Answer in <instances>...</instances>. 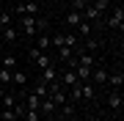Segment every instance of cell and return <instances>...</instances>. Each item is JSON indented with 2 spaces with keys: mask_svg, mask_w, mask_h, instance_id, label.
I'll return each instance as SVG.
<instances>
[{
  "mask_svg": "<svg viewBox=\"0 0 124 121\" xmlns=\"http://www.w3.org/2000/svg\"><path fill=\"white\" fill-rule=\"evenodd\" d=\"M50 44L53 47H72V50H77V36L75 33H58V36L50 39Z\"/></svg>",
  "mask_w": 124,
  "mask_h": 121,
  "instance_id": "6da1fadb",
  "label": "cell"
},
{
  "mask_svg": "<svg viewBox=\"0 0 124 121\" xmlns=\"http://www.w3.org/2000/svg\"><path fill=\"white\" fill-rule=\"evenodd\" d=\"M19 28H22V33L25 36H31V39H36L39 36V30H36V17H19Z\"/></svg>",
  "mask_w": 124,
  "mask_h": 121,
  "instance_id": "7a4b0ae2",
  "label": "cell"
},
{
  "mask_svg": "<svg viewBox=\"0 0 124 121\" xmlns=\"http://www.w3.org/2000/svg\"><path fill=\"white\" fill-rule=\"evenodd\" d=\"M14 14H22V17H25V14H28V17H39V3H33V0H31V3H19L17 8H14Z\"/></svg>",
  "mask_w": 124,
  "mask_h": 121,
  "instance_id": "3957f363",
  "label": "cell"
},
{
  "mask_svg": "<svg viewBox=\"0 0 124 121\" xmlns=\"http://www.w3.org/2000/svg\"><path fill=\"white\" fill-rule=\"evenodd\" d=\"M121 25H124V8H121V6H116L113 17H108V28H113V30H121Z\"/></svg>",
  "mask_w": 124,
  "mask_h": 121,
  "instance_id": "277c9868",
  "label": "cell"
},
{
  "mask_svg": "<svg viewBox=\"0 0 124 121\" xmlns=\"http://www.w3.org/2000/svg\"><path fill=\"white\" fill-rule=\"evenodd\" d=\"M91 83H97V85L108 83V69L105 66H91Z\"/></svg>",
  "mask_w": 124,
  "mask_h": 121,
  "instance_id": "5b68a950",
  "label": "cell"
},
{
  "mask_svg": "<svg viewBox=\"0 0 124 121\" xmlns=\"http://www.w3.org/2000/svg\"><path fill=\"white\" fill-rule=\"evenodd\" d=\"M55 110H58V105H55L50 96H44V99H41V105H39V113H41V116H53Z\"/></svg>",
  "mask_w": 124,
  "mask_h": 121,
  "instance_id": "8992f818",
  "label": "cell"
},
{
  "mask_svg": "<svg viewBox=\"0 0 124 121\" xmlns=\"http://www.w3.org/2000/svg\"><path fill=\"white\" fill-rule=\"evenodd\" d=\"M39 80H41V83H53V80H58V69H55V63H53V66H47V69H41Z\"/></svg>",
  "mask_w": 124,
  "mask_h": 121,
  "instance_id": "52a82bcc",
  "label": "cell"
},
{
  "mask_svg": "<svg viewBox=\"0 0 124 121\" xmlns=\"http://www.w3.org/2000/svg\"><path fill=\"white\" fill-rule=\"evenodd\" d=\"M121 83H124V74H121V72H116V74H108V85H110L113 91H119V88H121Z\"/></svg>",
  "mask_w": 124,
  "mask_h": 121,
  "instance_id": "ba28073f",
  "label": "cell"
},
{
  "mask_svg": "<svg viewBox=\"0 0 124 121\" xmlns=\"http://www.w3.org/2000/svg\"><path fill=\"white\" fill-rule=\"evenodd\" d=\"M80 22H83V14H80V11H69L66 14V25L69 28H77Z\"/></svg>",
  "mask_w": 124,
  "mask_h": 121,
  "instance_id": "9c48e42d",
  "label": "cell"
},
{
  "mask_svg": "<svg viewBox=\"0 0 124 121\" xmlns=\"http://www.w3.org/2000/svg\"><path fill=\"white\" fill-rule=\"evenodd\" d=\"M108 105H110L113 110H121V94H119V91H110V96H108Z\"/></svg>",
  "mask_w": 124,
  "mask_h": 121,
  "instance_id": "30bf717a",
  "label": "cell"
},
{
  "mask_svg": "<svg viewBox=\"0 0 124 121\" xmlns=\"http://www.w3.org/2000/svg\"><path fill=\"white\" fill-rule=\"evenodd\" d=\"M11 83H19V85H25V83H28V74L22 72V69H11Z\"/></svg>",
  "mask_w": 124,
  "mask_h": 121,
  "instance_id": "8fae6325",
  "label": "cell"
},
{
  "mask_svg": "<svg viewBox=\"0 0 124 121\" xmlns=\"http://www.w3.org/2000/svg\"><path fill=\"white\" fill-rule=\"evenodd\" d=\"M58 58H61V61H72V58H75V50H72V47H58Z\"/></svg>",
  "mask_w": 124,
  "mask_h": 121,
  "instance_id": "7c38bea8",
  "label": "cell"
},
{
  "mask_svg": "<svg viewBox=\"0 0 124 121\" xmlns=\"http://www.w3.org/2000/svg\"><path fill=\"white\" fill-rule=\"evenodd\" d=\"M33 63H36V66H39V69H47V66H53V58H50L47 52H41V55H39V58H36Z\"/></svg>",
  "mask_w": 124,
  "mask_h": 121,
  "instance_id": "4fadbf2b",
  "label": "cell"
},
{
  "mask_svg": "<svg viewBox=\"0 0 124 121\" xmlns=\"http://www.w3.org/2000/svg\"><path fill=\"white\" fill-rule=\"evenodd\" d=\"M36 39H39V41H36V47H39L41 52H47V50H50V36H47V33H39Z\"/></svg>",
  "mask_w": 124,
  "mask_h": 121,
  "instance_id": "5bb4252c",
  "label": "cell"
},
{
  "mask_svg": "<svg viewBox=\"0 0 124 121\" xmlns=\"http://www.w3.org/2000/svg\"><path fill=\"white\" fill-rule=\"evenodd\" d=\"M77 33H80V36H85V39H91V22H88V19H83V22L77 25Z\"/></svg>",
  "mask_w": 124,
  "mask_h": 121,
  "instance_id": "9a60e30c",
  "label": "cell"
},
{
  "mask_svg": "<svg viewBox=\"0 0 124 121\" xmlns=\"http://www.w3.org/2000/svg\"><path fill=\"white\" fill-rule=\"evenodd\" d=\"M108 3H110V0H91V8L97 14H105L108 11Z\"/></svg>",
  "mask_w": 124,
  "mask_h": 121,
  "instance_id": "2e32d148",
  "label": "cell"
},
{
  "mask_svg": "<svg viewBox=\"0 0 124 121\" xmlns=\"http://www.w3.org/2000/svg\"><path fill=\"white\" fill-rule=\"evenodd\" d=\"M50 99H53V102L58 105V107H61V105H66V102H69V96H66V91H63V88L58 91V94H53V96H50Z\"/></svg>",
  "mask_w": 124,
  "mask_h": 121,
  "instance_id": "e0dca14e",
  "label": "cell"
},
{
  "mask_svg": "<svg viewBox=\"0 0 124 121\" xmlns=\"http://www.w3.org/2000/svg\"><path fill=\"white\" fill-rule=\"evenodd\" d=\"M99 47H102V41H99V39H88V41H85V47H83V50H85V52H91V55H94V52H97Z\"/></svg>",
  "mask_w": 124,
  "mask_h": 121,
  "instance_id": "ac0fdd59",
  "label": "cell"
},
{
  "mask_svg": "<svg viewBox=\"0 0 124 121\" xmlns=\"http://www.w3.org/2000/svg\"><path fill=\"white\" fill-rule=\"evenodd\" d=\"M39 105H41V99L31 91V94H28V110H39Z\"/></svg>",
  "mask_w": 124,
  "mask_h": 121,
  "instance_id": "d6986e66",
  "label": "cell"
},
{
  "mask_svg": "<svg viewBox=\"0 0 124 121\" xmlns=\"http://www.w3.org/2000/svg\"><path fill=\"white\" fill-rule=\"evenodd\" d=\"M0 63H3V69H17V58H14V55H3Z\"/></svg>",
  "mask_w": 124,
  "mask_h": 121,
  "instance_id": "ffe728a7",
  "label": "cell"
},
{
  "mask_svg": "<svg viewBox=\"0 0 124 121\" xmlns=\"http://www.w3.org/2000/svg\"><path fill=\"white\" fill-rule=\"evenodd\" d=\"M0 116H3V121H17V113H14V107H0Z\"/></svg>",
  "mask_w": 124,
  "mask_h": 121,
  "instance_id": "44dd1931",
  "label": "cell"
},
{
  "mask_svg": "<svg viewBox=\"0 0 124 121\" xmlns=\"http://www.w3.org/2000/svg\"><path fill=\"white\" fill-rule=\"evenodd\" d=\"M17 36H19L17 28H3V39L6 41H17Z\"/></svg>",
  "mask_w": 124,
  "mask_h": 121,
  "instance_id": "7402d4cb",
  "label": "cell"
},
{
  "mask_svg": "<svg viewBox=\"0 0 124 121\" xmlns=\"http://www.w3.org/2000/svg\"><path fill=\"white\" fill-rule=\"evenodd\" d=\"M33 94L39 96V99H44V96H47V83H41V80H39V85L33 88Z\"/></svg>",
  "mask_w": 124,
  "mask_h": 121,
  "instance_id": "603a6c76",
  "label": "cell"
},
{
  "mask_svg": "<svg viewBox=\"0 0 124 121\" xmlns=\"http://www.w3.org/2000/svg\"><path fill=\"white\" fill-rule=\"evenodd\" d=\"M17 105V96L14 94H3V107H14Z\"/></svg>",
  "mask_w": 124,
  "mask_h": 121,
  "instance_id": "cb8c5ba5",
  "label": "cell"
},
{
  "mask_svg": "<svg viewBox=\"0 0 124 121\" xmlns=\"http://www.w3.org/2000/svg\"><path fill=\"white\" fill-rule=\"evenodd\" d=\"M25 118H28V121H41L44 116H41L39 110H25Z\"/></svg>",
  "mask_w": 124,
  "mask_h": 121,
  "instance_id": "d4e9b609",
  "label": "cell"
},
{
  "mask_svg": "<svg viewBox=\"0 0 124 121\" xmlns=\"http://www.w3.org/2000/svg\"><path fill=\"white\" fill-rule=\"evenodd\" d=\"M83 85V99H94V88H91V83H80Z\"/></svg>",
  "mask_w": 124,
  "mask_h": 121,
  "instance_id": "484cf974",
  "label": "cell"
},
{
  "mask_svg": "<svg viewBox=\"0 0 124 121\" xmlns=\"http://www.w3.org/2000/svg\"><path fill=\"white\" fill-rule=\"evenodd\" d=\"M88 3H91V0H72V11H83Z\"/></svg>",
  "mask_w": 124,
  "mask_h": 121,
  "instance_id": "4316f807",
  "label": "cell"
},
{
  "mask_svg": "<svg viewBox=\"0 0 124 121\" xmlns=\"http://www.w3.org/2000/svg\"><path fill=\"white\" fill-rule=\"evenodd\" d=\"M0 28H11V17H8V11L0 14Z\"/></svg>",
  "mask_w": 124,
  "mask_h": 121,
  "instance_id": "83f0119b",
  "label": "cell"
},
{
  "mask_svg": "<svg viewBox=\"0 0 124 121\" xmlns=\"http://www.w3.org/2000/svg\"><path fill=\"white\" fill-rule=\"evenodd\" d=\"M0 83H11V69H0Z\"/></svg>",
  "mask_w": 124,
  "mask_h": 121,
  "instance_id": "f1b7e54d",
  "label": "cell"
},
{
  "mask_svg": "<svg viewBox=\"0 0 124 121\" xmlns=\"http://www.w3.org/2000/svg\"><path fill=\"white\" fill-rule=\"evenodd\" d=\"M0 107H3V94H0Z\"/></svg>",
  "mask_w": 124,
  "mask_h": 121,
  "instance_id": "f546056e",
  "label": "cell"
},
{
  "mask_svg": "<svg viewBox=\"0 0 124 121\" xmlns=\"http://www.w3.org/2000/svg\"><path fill=\"white\" fill-rule=\"evenodd\" d=\"M3 55H6V52H3V50H0V58H3Z\"/></svg>",
  "mask_w": 124,
  "mask_h": 121,
  "instance_id": "4dcf8cb0",
  "label": "cell"
},
{
  "mask_svg": "<svg viewBox=\"0 0 124 121\" xmlns=\"http://www.w3.org/2000/svg\"><path fill=\"white\" fill-rule=\"evenodd\" d=\"M0 69H3V63H0Z\"/></svg>",
  "mask_w": 124,
  "mask_h": 121,
  "instance_id": "1f68e13d",
  "label": "cell"
}]
</instances>
